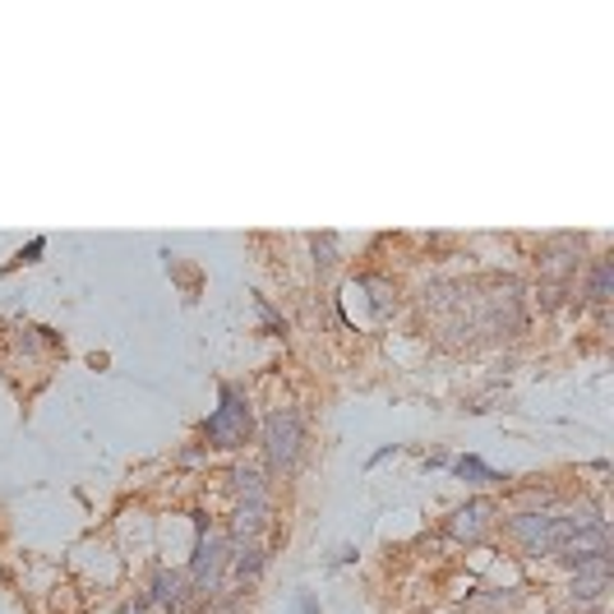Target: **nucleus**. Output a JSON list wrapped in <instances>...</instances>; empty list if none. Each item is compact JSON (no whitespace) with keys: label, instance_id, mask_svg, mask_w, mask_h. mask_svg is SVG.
I'll list each match as a JSON object with an SVG mask.
<instances>
[{"label":"nucleus","instance_id":"nucleus-1","mask_svg":"<svg viewBox=\"0 0 614 614\" xmlns=\"http://www.w3.org/2000/svg\"><path fill=\"white\" fill-rule=\"evenodd\" d=\"M582 517H545V513H517L508 517V536L527 554H564Z\"/></svg>","mask_w":614,"mask_h":614},{"label":"nucleus","instance_id":"nucleus-2","mask_svg":"<svg viewBox=\"0 0 614 614\" xmlns=\"http://www.w3.org/2000/svg\"><path fill=\"white\" fill-rule=\"evenodd\" d=\"M249 434H255V416H249V402L236 383H222V407L204 420V439L208 449H245Z\"/></svg>","mask_w":614,"mask_h":614},{"label":"nucleus","instance_id":"nucleus-3","mask_svg":"<svg viewBox=\"0 0 614 614\" xmlns=\"http://www.w3.org/2000/svg\"><path fill=\"white\" fill-rule=\"evenodd\" d=\"M263 457H268V467L282 471V476H296L300 467V457H305V420L300 412H273L263 420Z\"/></svg>","mask_w":614,"mask_h":614},{"label":"nucleus","instance_id":"nucleus-4","mask_svg":"<svg viewBox=\"0 0 614 614\" xmlns=\"http://www.w3.org/2000/svg\"><path fill=\"white\" fill-rule=\"evenodd\" d=\"M226 554H232V541H226V536H218V531H204V536H199L195 560H189V573H195V591H204L208 601H213V591H218Z\"/></svg>","mask_w":614,"mask_h":614},{"label":"nucleus","instance_id":"nucleus-5","mask_svg":"<svg viewBox=\"0 0 614 614\" xmlns=\"http://www.w3.org/2000/svg\"><path fill=\"white\" fill-rule=\"evenodd\" d=\"M490 523H494V504H490V499H471V504H463L449 517V536H453V541L476 545L490 531Z\"/></svg>","mask_w":614,"mask_h":614},{"label":"nucleus","instance_id":"nucleus-6","mask_svg":"<svg viewBox=\"0 0 614 614\" xmlns=\"http://www.w3.org/2000/svg\"><path fill=\"white\" fill-rule=\"evenodd\" d=\"M578 255H582L578 236H554V241L541 245V273L554 278V282H564L573 268H578Z\"/></svg>","mask_w":614,"mask_h":614},{"label":"nucleus","instance_id":"nucleus-7","mask_svg":"<svg viewBox=\"0 0 614 614\" xmlns=\"http://www.w3.org/2000/svg\"><path fill=\"white\" fill-rule=\"evenodd\" d=\"M139 610H148V605H185V578L181 573H167V568H158V578H152V587H148V597H139L134 601Z\"/></svg>","mask_w":614,"mask_h":614},{"label":"nucleus","instance_id":"nucleus-8","mask_svg":"<svg viewBox=\"0 0 614 614\" xmlns=\"http://www.w3.org/2000/svg\"><path fill=\"white\" fill-rule=\"evenodd\" d=\"M573 573H578V578H573V597H582V601L601 597V591H605V582H610V554H605V560L578 564V568H573Z\"/></svg>","mask_w":614,"mask_h":614},{"label":"nucleus","instance_id":"nucleus-9","mask_svg":"<svg viewBox=\"0 0 614 614\" xmlns=\"http://www.w3.org/2000/svg\"><path fill=\"white\" fill-rule=\"evenodd\" d=\"M263 527H268V499H245L236 508V536L241 541H255Z\"/></svg>","mask_w":614,"mask_h":614},{"label":"nucleus","instance_id":"nucleus-10","mask_svg":"<svg viewBox=\"0 0 614 614\" xmlns=\"http://www.w3.org/2000/svg\"><path fill=\"white\" fill-rule=\"evenodd\" d=\"M453 476H463L467 486H494V481H504V476H499L494 467H486L481 457H453Z\"/></svg>","mask_w":614,"mask_h":614},{"label":"nucleus","instance_id":"nucleus-11","mask_svg":"<svg viewBox=\"0 0 614 614\" xmlns=\"http://www.w3.org/2000/svg\"><path fill=\"white\" fill-rule=\"evenodd\" d=\"M610 286H614V263L597 259V268H591V278H587V296L591 300H610Z\"/></svg>","mask_w":614,"mask_h":614},{"label":"nucleus","instance_id":"nucleus-12","mask_svg":"<svg viewBox=\"0 0 614 614\" xmlns=\"http://www.w3.org/2000/svg\"><path fill=\"white\" fill-rule=\"evenodd\" d=\"M310 249H315V268H319V273H329V268L337 263V236L333 232L310 236Z\"/></svg>","mask_w":614,"mask_h":614},{"label":"nucleus","instance_id":"nucleus-13","mask_svg":"<svg viewBox=\"0 0 614 614\" xmlns=\"http://www.w3.org/2000/svg\"><path fill=\"white\" fill-rule=\"evenodd\" d=\"M259 573H263V550H259V545L241 550V554H236V578H241V582H255Z\"/></svg>","mask_w":614,"mask_h":614},{"label":"nucleus","instance_id":"nucleus-14","mask_svg":"<svg viewBox=\"0 0 614 614\" xmlns=\"http://www.w3.org/2000/svg\"><path fill=\"white\" fill-rule=\"evenodd\" d=\"M232 481H236V490H241L245 499H268L263 476H259L255 467H236V471H232Z\"/></svg>","mask_w":614,"mask_h":614},{"label":"nucleus","instance_id":"nucleus-15","mask_svg":"<svg viewBox=\"0 0 614 614\" xmlns=\"http://www.w3.org/2000/svg\"><path fill=\"white\" fill-rule=\"evenodd\" d=\"M42 249H47V236H37V241H28L24 249H19V255H14V263L10 268H19V263H37V259H42Z\"/></svg>","mask_w":614,"mask_h":614},{"label":"nucleus","instance_id":"nucleus-16","mask_svg":"<svg viewBox=\"0 0 614 614\" xmlns=\"http://www.w3.org/2000/svg\"><path fill=\"white\" fill-rule=\"evenodd\" d=\"M292 614H323L319 601L310 597V591H296V601H292Z\"/></svg>","mask_w":614,"mask_h":614},{"label":"nucleus","instance_id":"nucleus-17","mask_svg":"<svg viewBox=\"0 0 614 614\" xmlns=\"http://www.w3.org/2000/svg\"><path fill=\"white\" fill-rule=\"evenodd\" d=\"M402 453V444H383L374 457H370V467H379V463H389V457H397Z\"/></svg>","mask_w":614,"mask_h":614},{"label":"nucleus","instance_id":"nucleus-18","mask_svg":"<svg viewBox=\"0 0 614 614\" xmlns=\"http://www.w3.org/2000/svg\"><path fill=\"white\" fill-rule=\"evenodd\" d=\"M356 560V545H342L337 554H333V564H352Z\"/></svg>","mask_w":614,"mask_h":614}]
</instances>
